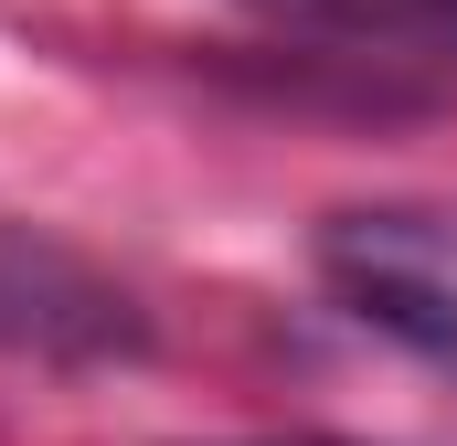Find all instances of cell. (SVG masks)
I'll use <instances>...</instances> for the list:
<instances>
[{"label": "cell", "instance_id": "cell-3", "mask_svg": "<svg viewBox=\"0 0 457 446\" xmlns=\"http://www.w3.org/2000/svg\"><path fill=\"white\" fill-rule=\"evenodd\" d=\"M415 11H426V21H436V32H457V0H415Z\"/></svg>", "mask_w": 457, "mask_h": 446}, {"label": "cell", "instance_id": "cell-1", "mask_svg": "<svg viewBox=\"0 0 457 446\" xmlns=\"http://www.w3.org/2000/svg\"><path fill=\"white\" fill-rule=\"evenodd\" d=\"M0 351L54 361V372H96L149 351V309L117 287L96 255H75L43 223H0Z\"/></svg>", "mask_w": 457, "mask_h": 446}, {"label": "cell", "instance_id": "cell-2", "mask_svg": "<svg viewBox=\"0 0 457 446\" xmlns=\"http://www.w3.org/2000/svg\"><path fill=\"white\" fill-rule=\"evenodd\" d=\"M320 266H330V287L361 330L457 372V234L436 213H341Z\"/></svg>", "mask_w": 457, "mask_h": 446}, {"label": "cell", "instance_id": "cell-4", "mask_svg": "<svg viewBox=\"0 0 457 446\" xmlns=\"http://www.w3.org/2000/svg\"><path fill=\"white\" fill-rule=\"evenodd\" d=\"M277 446H341V436H277Z\"/></svg>", "mask_w": 457, "mask_h": 446}, {"label": "cell", "instance_id": "cell-5", "mask_svg": "<svg viewBox=\"0 0 457 446\" xmlns=\"http://www.w3.org/2000/svg\"><path fill=\"white\" fill-rule=\"evenodd\" d=\"M277 11H287V0H277Z\"/></svg>", "mask_w": 457, "mask_h": 446}]
</instances>
